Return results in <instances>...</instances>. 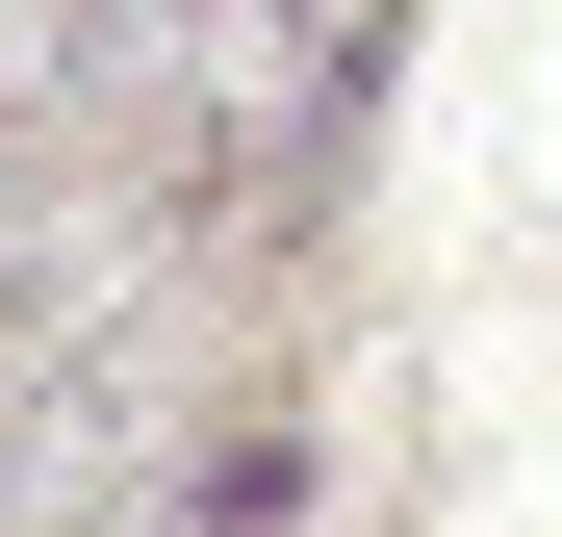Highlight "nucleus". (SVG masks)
Masks as SVG:
<instances>
[{
	"instance_id": "nucleus-1",
	"label": "nucleus",
	"mask_w": 562,
	"mask_h": 537,
	"mask_svg": "<svg viewBox=\"0 0 562 537\" xmlns=\"http://www.w3.org/2000/svg\"><path fill=\"white\" fill-rule=\"evenodd\" d=\"M0 205H26V154H0Z\"/></svg>"
}]
</instances>
